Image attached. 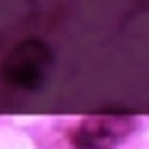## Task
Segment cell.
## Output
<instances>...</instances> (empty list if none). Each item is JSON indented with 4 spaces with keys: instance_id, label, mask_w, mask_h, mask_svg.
<instances>
[{
    "instance_id": "obj_1",
    "label": "cell",
    "mask_w": 149,
    "mask_h": 149,
    "mask_svg": "<svg viewBox=\"0 0 149 149\" xmlns=\"http://www.w3.org/2000/svg\"><path fill=\"white\" fill-rule=\"evenodd\" d=\"M137 129L127 114H92L68 125L61 139L65 149H118Z\"/></svg>"
}]
</instances>
